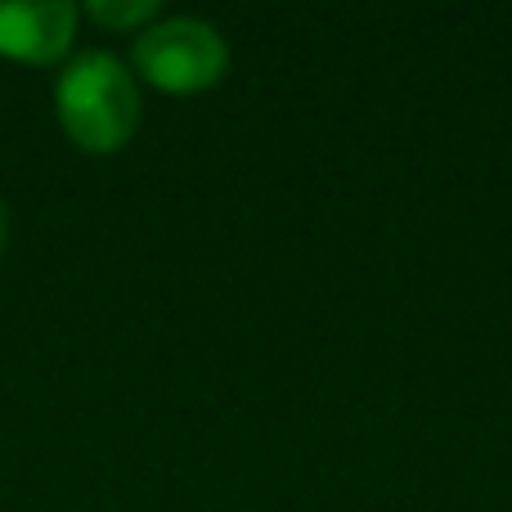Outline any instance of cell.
Instances as JSON below:
<instances>
[{"label": "cell", "mask_w": 512, "mask_h": 512, "mask_svg": "<svg viewBox=\"0 0 512 512\" xmlns=\"http://www.w3.org/2000/svg\"><path fill=\"white\" fill-rule=\"evenodd\" d=\"M86 14L113 32H144L149 23H158L162 5L158 0H90Z\"/></svg>", "instance_id": "4"}, {"label": "cell", "mask_w": 512, "mask_h": 512, "mask_svg": "<svg viewBox=\"0 0 512 512\" xmlns=\"http://www.w3.org/2000/svg\"><path fill=\"white\" fill-rule=\"evenodd\" d=\"M0 252H5V207H0Z\"/></svg>", "instance_id": "5"}, {"label": "cell", "mask_w": 512, "mask_h": 512, "mask_svg": "<svg viewBox=\"0 0 512 512\" xmlns=\"http://www.w3.org/2000/svg\"><path fill=\"white\" fill-rule=\"evenodd\" d=\"M131 59L149 86L167 95H198L230 68V45L203 18H158L131 45Z\"/></svg>", "instance_id": "2"}, {"label": "cell", "mask_w": 512, "mask_h": 512, "mask_svg": "<svg viewBox=\"0 0 512 512\" xmlns=\"http://www.w3.org/2000/svg\"><path fill=\"white\" fill-rule=\"evenodd\" d=\"M77 36V9L68 0H32L5 5L0 0V54L14 63H59Z\"/></svg>", "instance_id": "3"}, {"label": "cell", "mask_w": 512, "mask_h": 512, "mask_svg": "<svg viewBox=\"0 0 512 512\" xmlns=\"http://www.w3.org/2000/svg\"><path fill=\"white\" fill-rule=\"evenodd\" d=\"M54 113L68 140L86 153H117L140 131V86L122 59L104 50L77 54L54 81Z\"/></svg>", "instance_id": "1"}]
</instances>
